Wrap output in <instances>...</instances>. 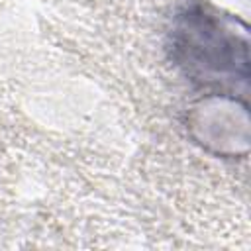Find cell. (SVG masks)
Masks as SVG:
<instances>
[{
    "mask_svg": "<svg viewBox=\"0 0 251 251\" xmlns=\"http://www.w3.org/2000/svg\"><path fill=\"white\" fill-rule=\"evenodd\" d=\"M169 51L176 69L206 92L243 96L249 82L247 24L206 0H188L173 18Z\"/></svg>",
    "mask_w": 251,
    "mask_h": 251,
    "instance_id": "cell-1",
    "label": "cell"
},
{
    "mask_svg": "<svg viewBox=\"0 0 251 251\" xmlns=\"http://www.w3.org/2000/svg\"><path fill=\"white\" fill-rule=\"evenodd\" d=\"M194 143L216 157H245L249 151V108L243 96L206 92L186 114Z\"/></svg>",
    "mask_w": 251,
    "mask_h": 251,
    "instance_id": "cell-2",
    "label": "cell"
}]
</instances>
